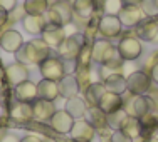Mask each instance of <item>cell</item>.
<instances>
[{
	"label": "cell",
	"mask_w": 158,
	"mask_h": 142,
	"mask_svg": "<svg viewBox=\"0 0 158 142\" xmlns=\"http://www.w3.org/2000/svg\"><path fill=\"white\" fill-rule=\"evenodd\" d=\"M51 54L52 48L42 39H32L31 42H25L15 52V59L17 62L24 63V65H39Z\"/></svg>",
	"instance_id": "1"
},
{
	"label": "cell",
	"mask_w": 158,
	"mask_h": 142,
	"mask_svg": "<svg viewBox=\"0 0 158 142\" xmlns=\"http://www.w3.org/2000/svg\"><path fill=\"white\" fill-rule=\"evenodd\" d=\"M73 24H76V27L81 25L82 29L88 25V22L93 17H101L103 15V9H101L98 0H73Z\"/></svg>",
	"instance_id": "2"
},
{
	"label": "cell",
	"mask_w": 158,
	"mask_h": 142,
	"mask_svg": "<svg viewBox=\"0 0 158 142\" xmlns=\"http://www.w3.org/2000/svg\"><path fill=\"white\" fill-rule=\"evenodd\" d=\"M46 20L49 24H56V25H69L73 22L74 12H73V3L69 0H57V2L51 3L47 9V12L44 13Z\"/></svg>",
	"instance_id": "3"
},
{
	"label": "cell",
	"mask_w": 158,
	"mask_h": 142,
	"mask_svg": "<svg viewBox=\"0 0 158 142\" xmlns=\"http://www.w3.org/2000/svg\"><path fill=\"white\" fill-rule=\"evenodd\" d=\"M116 48H118L119 57H121L125 62L138 60V59L141 57V54H143V45H141L140 39L135 35V32L133 33L131 32L121 33V39H119Z\"/></svg>",
	"instance_id": "4"
},
{
	"label": "cell",
	"mask_w": 158,
	"mask_h": 142,
	"mask_svg": "<svg viewBox=\"0 0 158 142\" xmlns=\"http://www.w3.org/2000/svg\"><path fill=\"white\" fill-rule=\"evenodd\" d=\"M86 44L84 39V33L82 32H74L71 35H67L66 39L59 44V47L56 48V54L57 57H61L64 62H69V60H76L79 50L81 47Z\"/></svg>",
	"instance_id": "5"
},
{
	"label": "cell",
	"mask_w": 158,
	"mask_h": 142,
	"mask_svg": "<svg viewBox=\"0 0 158 142\" xmlns=\"http://www.w3.org/2000/svg\"><path fill=\"white\" fill-rule=\"evenodd\" d=\"M39 72L42 75V79L59 82L66 75V67H64V60L61 57H57V54H51L46 57L42 62L39 63Z\"/></svg>",
	"instance_id": "6"
},
{
	"label": "cell",
	"mask_w": 158,
	"mask_h": 142,
	"mask_svg": "<svg viewBox=\"0 0 158 142\" xmlns=\"http://www.w3.org/2000/svg\"><path fill=\"white\" fill-rule=\"evenodd\" d=\"M152 85L153 80L150 77V74L143 72V70H135L126 77V89L133 95H145L152 89Z\"/></svg>",
	"instance_id": "7"
},
{
	"label": "cell",
	"mask_w": 158,
	"mask_h": 142,
	"mask_svg": "<svg viewBox=\"0 0 158 142\" xmlns=\"http://www.w3.org/2000/svg\"><path fill=\"white\" fill-rule=\"evenodd\" d=\"M116 55H119L118 48H116V45H113L108 39H98L93 42L91 57H93V62L98 63V65H103V63L110 62Z\"/></svg>",
	"instance_id": "8"
},
{
	"label": "cell",
	"mask_w": 158,
	"mask_h": 142,
	"mask_svg": "<svg viewBox=\"0 0 158 142\" xmlns=\"http://www.w3.org/2000/svg\"><path fill=\"white\" fill-rule=\"evenodd\" d=\"M98 32H99V35H103V39H118L123 33V24L119 22L118 15L103 13L99 22H98Z\"/></svg>",
	"instance_id": "9"
},
{
	"label": "cell",
	"mask_w": 158,
	"mask_h": 142,
	"mask_svg": "<svg viewBox=\"0 0 158 142\" xmlns=\"http://www.w3.org/2000/svg\"><path fill=\"white\" fill-rule=\"evenodd\" d=\"M123 109L128 112L130 117L141 119L143 115H146L148 112H152V104H150L148 97L145 95H133L128 100H123Z\"/></svg>",
	"instance_id": "10"
},
{
	"label": "cell",
	"mask_w": 158,
	"mask_h": 142,
	"mask_svg": "<svg viewBox=\"0 0 158 142\" xmlns=\"http://www.w3.org/2000/svg\"><path fill=\"white\" fill-rule=\"evenodd\" d=\"M133 32L143 42H153L158 37V20L152 17H143L133 27Z\"/></svg>",
	"instance_id": "11"
},
{
	"label": "cell",
	"mask_w": 158,
	"mask_h": 142,
	"mask_svg": "<svg viewBox=\"0 0 158 142\" xmlns=\"http://www.w3.org/2000/svg\"><path fill=\"white\" fill-rule=\"evenodd\" d=\"M66 37H67L66 27L56 25V24H49V22H47L46 27H44L42 33H40V39H42L51 48H57L59 44H61Z\"/></svg>",
	"instance_id": "12"
},
{
	"label": "cell",
	"mask_w": 158,
	"mask_h": 142,
	"mask_svg": "<svg viewBox=\"0 0 158 142\" xmlns=\"http://www.w3.org/2000/svg\"><path fill=\"white\" fill-rule=\"evenodd\" d=\"M69 136L74 142H91L96 137V129L89 124L88 121L77 119V121L74 122L73 129H71Z\"/></svg>",
	"instance_id": "13"
},
{
	"label": "cell",
	"mask_w": 158,
	"mask_h": 142,
	"mask_svg": "<svg viewBox=\"0 0 158 142\" xmlns=\"http://www.w3.org/2000/svg\"><path fill=\"white\" fill-rule=\"evenodd\" d=\"M74 122H76V119L69 112H66L64 109H57L56 114L51 117L49 124H51L52 130H56L57 134H69L73 125H74Z\"/></svg>",
	"instance_id": "14"
},
{
	"label": "cell",
	"mask_w": 158,
	"mask_h": 142,
	"mask_svg": "<svg viewBox=\"0 0 158 142\" xmlns=\"http://www.w3.org/2000/svg\"><path fill=\"white\" fill-rule=\"evenodd\" d=\"M5 79L12 87H15V85H19L24 80H29L27 65H24V63H20V62L9 63V65L5 67Z\"/></svg>",
	"instance_id": "15"
},
{
	"label": "cell",
	"mask_w": 158,
	"mask_h": 142,
	"mask_svg": "<svg viewBox=\"0 0 158 142\" xmlns=\"http://www.w3.org/2000/svg\"><path fill=\"white\" fill-rule=\"evenodd\" d=\"M22 45H24V39H22L20 32L14 30V29L5 30L0 37V48L9 54H15Z\"/></svg>",
	"instance_id": "16"
},
{
	"label": "cell",
	"mask_w": 158,
	"mask_h": 142,
	"mask_svg": "<svg viewBox=\"0 0 158 142\" xmlns=\"http://www.w3.org/2000/svg\"><path fill=\"white\" fill-rule=\"evenodd\" d=\"M56 106L52 100H44V99H35L32 102V114L35 121H51V117L56 114Z\"/></svg>",
	"instance_id": "17"
},
{
	"label": "cell",
	"mask_w": 158,
	"mask_h": 142,
	"mask_svg": "<svg viewBox=\"0 0 158 142\" xmlns=\"http://www.w3.org/2000/svg\"><path fill=\"white\" fill-rule=\"evenodd\" d=\"M143 17L145 15H143L141 9L136 5H123V9L118 13V18L123 24V27H128V29H133Z\"/></svg>",
	"instance_id": "18"
},
{
	"label": "cell",
	"mask_w": 158,
	"mask_h": 142,
	"mask_svg": "<svg viewBox=\"0 0 158 142\" xmlns=\"http://www.w3.org/2000/svg\"><path fill=\"white\" fill-rule=\"evenodd\" d=\"M14 94H15V99L19 102L32 104L37 99V84H34L32 80H24L19 85H15Z\"/></svg>",
	"instance_id": "19"
},
{
	"label": "cell",
	"mask_w": 158,
	"mask_h": 142,
	"mask_svg": "<svg viewBox=\"0 0 158 142\" xmlns=\"http://www.w3.org/2000/svg\"><path fill=\"white\" fill-rule=\"evenodd\" d=\"M57 87H59V95L64 97L66 100L79 95V92H81L76 77H74V75H67V74L57 82Z\"/></svg>",
	"instance_id": "20"
},
{
	"label": "cell",
	"mask_w": 158,
	"mask_h": 142,
	"mask_svg": "<svg viewBox=\"0 0 158 142\" xmlns=\"http://www.w3.org/2000/svg\"><path fill=\"white\" fill-rule=\"evenodd\" d=\"M46 25H47L46 15H25L22 18V27H24V30L27 33H31V35H35V37H39L42 33Z\"/></svg>",
	"instance_id": "21"
},
{
	"label": "cell",
	"mask_w": 158,
	"mask_h": 142,
	"mask_svg": "<svg viewBox=\"0 0 158 142\" xmlns=\"http://www.w3.org/2000/svg\"><path fill=\"white\" fill-rule=\"evenodd\" d=\"M59 97V87L57 82L54 80H47L42 79L37 82V99H44V100H52L54 102Z\"/></svg>",
	"instance_id": "22"
},
{
	"label": "cell",
	"mask_w": 158,
	"mask_h": 142,
	"mask_svg": "<svg viewBox=\"0 0 158 142\" xmlns=\"http://www.w3.org/2000/svg\"><path fill=\"white\" fill-rule=\"evenodd\" d=\"M123 107V97L119 94H114V92H104L103 97H101L99 104H98V109L103 110L104 114H110V112L121 109Z\"/></svg>",
	"instance_id": "23"
},
{
	"label": "cell",
	"mask_w": 158,
	"mask_h": 142,
	"mask_svg": "<svg viewBox=\"0 0 158 142\" xmlns=\"http://www.w3.org/2000/svg\"><path fill=\"white\" fill-rule=\"evenodd\" d=\"M64 110L69 112L74 119H84L86 117V112H88V104L82 97H73V99H67L66 104H64Z\"/></svg>",
	"instance_id": "24"
},
{
	"label": "cell",
	"mask_w": 158,
	"mask_h": 142,
	"mask_svg": "<svg viewBox=\"0 0 158 142\" xmlns=\"http://www.w3.org/2000/svg\"><path fill=\"white\" fill-rule=\"evenodd\" d=\"M104 92H106V87H104L103 82H91L88 85V89L84 90V100L88 104V107H98Z\"/></svg>",
	"instance_id": "25"
},
{
	"label": "cell",
	"mask_w": 158,
	"mask_h": 142,
	"mask_svg": "<svg viewBox=\"0 0 158 142\" xmlns=\"http://www.w3.org/2000/svg\"><path fill=\"white\" fill-rule=\"evenodd\" d=\"M10 117L12 121L15 122H27L34 119V114H32V104H27V102H17L12 104L10 107Z\"/></svg>",
	"instance_id": "26"
},
{
	"label": "cell",
	"mask_w": 158,
	"mask_h": 142,
	"mask_svg": "<svg viewBox=\"0 0 158 142\" xmlns=\"http://www.w3.org/2000/svg\"><path fill=\"white\" fill-rule=\"evenodd\" d=\"M104 87H106L108 92H114V94L123 95L128 90L126 89V77L123 74H111L106 79L103 80Z\"/></svg>",
	"instance_id": "27"
},
{
	"label": "cell",
	"mask_w": 158,
	"mask_h": 142,
	"mask_svg": "<svg viewBox=\"0 0 158 142\" xmlns=\"http://www.w3.org/2000/svg\"><path fill=\"white\" fill-rule=\"evenodd\" d=\"M121 130L128 137H131L133 140L135 139H141L143 137V125H141L140 119H136V117H130V115H128V119L125 121Z\"/></svg>",
	"instance_id": "28"
},
{
	"label": "cell",
	"mask_w": 158,
	"mask_h": 142,
	"mask_svg": "<svg viewBox=\"0 0 158 142\" xmlns=\"http://www.w3.org/2000/svg\"><path fill=\"white\" fill-rule=\"evenodd\" d=\"M126 119H128V112L121 107V109H116L110 114H106V124L111 130H119Z\"/></svg>",
	"instance_id": "29"
},
{
	"label": "cell",
	"mask_w": 158,
	"mask_h": 142,
	"mask_svg": "<svg viewBox=\"0 0 158 142\" xmlns=\"http://www.w3.org/2000/svg\"><path fill=\"white\" fill-rule=\"evenodd\" d=\"M27 15H44L49 9L47 0H24L22 3Z\"/></svg>",
	"instance_id": "30"
},
{
	"label": "cell",
	"mask_w": 158,
	"mask_h": 142,
	"mask_svg": "<svg viewBox=\"0 0 158 142\" xmlns=\"http://www.w3.org/2000/svg\"><path fill=\"white\" fill-rule=\"evenodd\" d=\"M86 115L89 117L88 122H89L93 127H94L96 130L108 127V124H106V114H104L103 110H99L98 107H89L88 112H86Z\"/></svg>",
	"instance_id": "31"
},
{
	"label": "cell",
	"mask_w": 158,
	"mask_h": 142,
	"mask_svg": "<svg viewBox=\"0 0 158 142\" xmlns=\"http://www.w3.org/2000/svg\"><path fill=\"white\" fill-rule=\"evenodd\" d=\"M91 45L93 44L86 42L84 45L81 47V50H79V54L76 57V69H91V63H93Z\"/></svg>",
	"instance_id": "32"
},
{
	"label": "cell",
	"mask_w": 158,
	"mask_h": 142,
	"mask_svg": "<svg viewBox=\"0 0 158 142\" xmlns=\"http://www.w3.org/2000/svg\"><path fill=\"white\" fill-rule=\"evenodd\" d=\"M99 5L103 9V13H108V15H118L119 10L123 9L121 0H101Z\"/></svg>",
	"instance_id": "33"
},
{
	"label": "cell",
	"mask_w": 158,
	"mask_h": 142,
	"mask_svg": "<svg viewBox=\"0 0 158 142\" xmlns=\"http://www.w3.org/2000/svg\"><path fill=\"white\" fill-rule=\"evenodd\" d=\"M74 77H76L77 84H79V89L82 92L88 89V85L91 84V69H76L74 70Z\"/></svg>",
	"instance_id": "34"
},
{
	"label": "cell",
	"mask_w": 158,
	"mask_h": 142,
	"mask_svg": "<svg viewBox=\"0 0 158 142\" xmlns=\"http://www.w3.org/2000/svg\"><path fill=\"white\" fill-rule=\"evenodd\" d=\"M140 9L145 17L156 18L158 17V0H141Z\"/></svg>",
	"instance_id": "35"
},
{
	"label": "cell",
	"mask_w": 158,
	"mask_h": 142,
	"mask_svg": "<svg viewBox=\"0 0 158 142\" xmlns=\"http://www.w3.org/2000/svg\"><path fill=\"white\" fill-rule=\"evenodd\" d=\"M155 63H158V50L148 54V57H146L145 60H143V63H141V70L143 72H150Z\"/></svg>",
	"instance_id": "36"
},
{
	"label": "cell",
	"mask_w": 158,
	"mask_h": 142,
	"mask_svg": "<svg viewBox=\"0 0 158 142\" xmlns=\"http://www.w3.org/2000/svg\"><path fill=\"white\" fill-rule=\"evenodd\" d=\"M27 13H25V10H24V7H15L14 10H10L9 12V22H12V24H15V22H22V18H24Z\"/></svg>",
	"instance_id": "37"
},
{
	"label": "cell",
	"mask_w": 158,
	"mask_h": 142,
	"mask_svg": "<svg viewBox=\"0 0 158 142\" xmlns=\"http://www.w3.org/2000/svg\"><path fill=\"white\" fill-rule=\"evenodd\" d=\"M146 97H148L150 104H152V112H156L158 114V87H153L146 92Z\"/></svg>",
	"instance_id": "38"
},
{
	"label": "cell",
	"mask_w": 158,
	"mask_h": 142,
	"mask_svg": "<svg viewBox=\"0 0 158 142\" xmlns=\"http://www.w3.org/2000/svg\"><path fill=\"white\" fill-rule=\"evenodd\" d=\"M110 142H133V139H131V137H128L126 134L119 129V130H113Z\"/></svg>",
	"instance_id": "39"
},
{
	"label": "cell",
	"mask_w": 158,
	"mask_h": 142,
	"mask_svg": "<svg viewBox=\"0 0 158 142\" xmlns=\"http://www.w3.org/2000/svg\"><path fill=\"white\" fill-rule=\"evenodd\" d=\"M0 7H3L7 12H10L17 7V0H0Z\"/></svg>",
	"instance_id": "40"
},
{
	"label": "cell",
	"mask_w": 158,
	"mask_h": 142,
	"mask_svg": "<svg viewBox=\"0 0 158 142\" xmlns=\"http://www.w3.org/2000/svg\"><path fill=\"white\" fill-rule=\"evenodd\" d=\"M7 22H9V12L3 7H0V27H3Z\"/></svg>",
	"instance_id": "41"
},
{
	"label": "cell",
	"mask_w": 158,
	"mask_h": 142,
	"mask_svg": "<svg viewBox=\"0 0 158 142\" xmlns=\"http://www.w3.org/2000/svg\"><path fill=\"white\" fill-rule=\"evenodd\" d=\"M20 142H44L42 139H40L39 136H35V134H29V136L22 137Z\"/></svg>",
	"instance_id": "42"
},
{
	"label": "cell",
	"mask_w": 158,
	"mask_h": 142,
	"mask_svg": "<svg viewBox=\"0 0 158 142\" xmlns=\"http://www.w3.org/2000/svg\"><path fill=\"white\" fill-rule=\"evenodd\" d=\"M148 74H150V77H152V80L158 85V63H155V65L152 67V70H150Z\"/></svg>",
	"instance_id": "43"
},
{
	"label": "cell",
	"mask_w": 158,
	"mask_h": 142,
	"mask_svg": "<svg viewBox=\"0 0 158 142\" xmlns=\"http://www.w3.org/2000/svg\"><path fill=\"white\" fill-rule=\"evenodd\" d=\"M0 142H20L17 136H14V134H5V136L0 139Z\"/></svg>",
	"instance_id": "44"
},
{
	"label": "cell",
	"mask_w": 158,
	"mask_h": 142,
	"mask_svg": "<svg viewBox=\"0 0 158 142\" xmlns=\"http://www.w3.org/2000/svg\"><path fill=\"white\" fill-rule=\"evenodd\" d=\"M121 2H123V5H136V7H140L141 0H121Z\"/></svg>",
	"instance_id": "45"
},
{
	"label": "cell",
	"mask_w": 158,
	"mask_h": 142,
	"mask_svg": "<svg viewBox=\"0 0 158 142\" xmlns=\"http://www.w3.org/2000/svg\"><path fill=\"white\" fill-rule=\"evenodd\" d=\"M141 142H158V137H148V139H143Z\"/></svg>",
	"instance_id": "46"
},
{
	"label": "cell",
	"mask_w": 158,
	"mask_h": 142,
	"mask_svg": "<svg viewBox=\"0 0 158 142\" xmlns=\"http://www.w3.org/2000/svg\"><path fill=\"white\" fill-rule=\"evenodd\" d=\"M0 97H2V85H0Z\"/></svg>",
	"instance_id": "47"
}]
</instances>
